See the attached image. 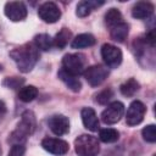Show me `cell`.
Returning <instances> with one entry per match:
<instances>
[{"label": "cell", "instance_id": "cell-29", "mask_svg": "<svg viewBox=\"0 0 156 156\" xmlns=\"http://www.w3.org/2000/svg\"><path fill=\"white\" fill-rule=\"evenodd\" d=\"M5 113H6V105L4 101L0 100V118H2L5 116Z\"/></svg>", "mask_w": 156, "mask_h": 156}, {"label": "cell", "instance_id": "cell-23", "mask_svg": "<svg viewBox=\"0 0 156 156\" xmlns=\"http://www.w3.org/2000/svg\"><path fill=\"white\" fill-rule=\"evenodd\" d=\"M99 139L106 144L116 143L119 139V133L113 128H104V129H100L99 132Z\"/></svg>", "mask_w": 156, "mask_h": 156}, {"label": "cell", "instance_id": "cell-4", "mask_svg": "<svg viewBox=\"0 0 156 156\" xmlns=\"http://www.w3.org/2000/svg\"><path fill=\"white\" fill-rule=\"evenodd\" d=\"M62 68L73 76H79L87 68V58L83 54H67L62 58Z\"/></svg>", "mask_w": 156, "mask_h": 156}, {"label": "cell", "instance_id": "cell-17", "mask_svg": "<svg viewBox=\"0 0 156 156\" xmlns=\"http://www.w3.org/2000/svg\"><path fill=\"white\" fill-rule=\"evenodd\" d=\"M96 43V39L90 33H82L78 34L71 43V46L73 49H82V48H89L93 46Z\"/></svg>", "mask_w": 156, "mask_h": 156}, {"label": "cell", "instance_id": "cell-11", "mask_svg": "<svg viewBox=\"0 0 156 156\" xmlns=\"http://www.w3.org/2000/svg\"><path fill=\"white\" fill-rule=\"evenodd\" d=\"M41 146L48 152H50L52 155H57V156H62V155L67 154L68 150H69L68 143L62 140V139H57V138H45V139H43L41 140Z\"/></svg>", "mask_w": 156, "mask_h": 156}, {"label": "cell", "instance_id": "cell-21", "mask_svg": "<svg viewBox=\"0 0 156 156\" xmlns=\"http://www.w3.org/2000/svg\"><path fill=\"white\" fill-rule=\"evenodd\" d=\"M140 88V84L134 79V78H129L128 80H126L121 87H119V90L122 93V95L129 98V96H133Z\"/></svg>", "mask_w": 156, "mask_h": 156}, {"label": "cell", "instance_id": "cell-25", "mask_svg": "<svg viewBox=\"0 0 156 156\" xmlns=\"http://www.w3.org/2000/svg\"><path fill=\"white\" fill-rule=\"evenodd\" d=\"M143 138L147 143H155L156 141V127L155 124H149L141 130Z\"/></svg>", "mask_w": 156, "mask_h": 156}, {"label": "cell", "instance_id": "cell-12", "mask_svg": "<svg viewBox=\"0 0 156 156\" xmlns=\"http://www.w3.org/2000/svg\"><path fill=\"white\" fill-rule=\"evenodd\" d=\"M48 126L55 135H65L69 130V121L63 115H55L48 119Z\"/></svg>", "mask_w": 156, "mask_h": 156}, {"label": "cell", "instance_id": "cell-22", "mask_svg": "<svg viewBox=\"0 0 156 156\" xmlns=\"http://www.w3.org/2000/svg\"><path fill=\"white\" fill-rule=\"evenodd\" d=\"M34 45L37 46V49H40L43 51H48L52 46V38L45 33L37 34L34 37Z\"/></svg>", "mask_w": 156, "mask_h": 156}, {"label": "cell", "instance_id": "cell-19", "mask_svg": "<svg viewBox=\"0 0 156 156\" xmlns=\"http://www.w3.org/2000/svg\"><path fill=\"white\" fill-rule=\"evenodd\" d=\"M71 38H72L71 30H69L68 28H62V29L55 35V38L52 39V44H54L56 48H58V49H63V48L68 44V41L71 40Z\"/></svg>", "mask_w": 156, "mask_h": 156}, {"label": "cell", "instance_id": "cell-10", "mask_svg": "<svg viewBox=\"0 0 156 156\" xmlns=\"http://www.w3.org/2000/svg\"><path fill=\"white\" fill-rule=\"evenodd\" d=\"M5 16L13 21L20 22L27 17V7L22 1H9L5 4Z\"/></svg>", "mask_w": 156, "mask_h": 156}, {"label": "cell", "instance_id": "cell-24", "mask_svg": "<svg viewBox=\"0 0 156 156\" xmlns=\"http://www.w3.org/2000/svg\"><path fill=\"white\" fill-rule=\"evenodd\" d=\"M122 13L119 12V10L117 9H110L106 13H105V24L108 28H112L113 26L123 22L122 21Z\"/></svg>", "mask_w": 156, "mask_h": 156}, {"label": "cell", "instance_id": "cell-1", "mask_svg": "<svg viewBox=\"0 0 156 156\" xmlns=\"http://www.w3.org/2000/svg\"><path fill=\"white\" fill-rule=\"evenodd\" d=\"M10 56L16 62L18 69L23 73H27L33 69L35 63L39 60V51L34 43H27L20 48L13 49L10 52Z\"/></svg>", "mask_w": 156, "mask_h": 156}, {"label": "cell", "instance_id": "cell-30", "mask_svg": "<svg viewBox=\"0 0 156 156\" xmlns=\"http://www.w3.org/2000/svg\"><path fill=\"white\" fill-rule=\"evenodd\" d=\"M152 156H156V155H152Z\"/></svg>", "mask_w": 156, "mask_h": 156}, {"label": "cell", "instance_id": "cell-14", "mask_svg": "<svg viewBox=\"0 0 156 156\" xmlns=\"http://www.w3.org/2000/svg\"><path fill=\"white\" fill-rule=\"evenodd\" d=\"M154 5L149 1H139L132 9V16L138 20L149 18L154 13Z\"/></svg>", "mask_w": 156, "mask_h": 156}, {"label": "cell", "instance_id": "cell-3", "mask_svg": "<svg viewBox=\"0 0 156 156\" xmlns=\"http://www.w3.org/2000/svg\"><path fill=\"white\" fill-rule=\"evenodd\" d=\"M74 150L78 156H98L100 144L95 136L82 134L74 140Z\"/></svg>", "mask_w": 156, "mask_h": 156}, {"label": "cell", "instance_id": "cell-7", "mask_svg": "<svg viewBox=\"0 0 156 156\" xmlns=\"http://www.w3.org/2000/svg\"><path fill=\"white\" fill-rule=\"evenodd\" d=\"M124 113V105L121 101H113L102 111L101 119L106 124H115L117 123Z\"/></svg>", "mask_w": 156, "mask_h": 156}, {"label": "cell", "instance_id": "cell-16", "mask_svg": "<svg viewBox=\"0 0 156 156\" xmlns=\"http://www.w3.org/2000/svg\"><path fill=\"white\" fill-rule=\"evenodd\" d=\"M129 33V26L126 22H121L116 26H113L112 28H110V35L115 41L118 43H123Z\"/></svg>", "mask_w": 156, "mask_h": 156}, {"label": "cell", "instance_id": "cell-13", "mask_svg": "<svg viewBox=\"0 0 156 156\" xmlns=\"http://www.w3.org/2000/svg\"><path fill=\"white\" fill-rule=\"evenodd\" d=\"M80 116H82L83 124H84V127L87 129H89L90 132H98V129H99V119H98V116H96L95 111L91 107L82 108Z\"/></svg>", "mask_w": 156, "mask_h": 156}, {"label": "cell", "instance_id": "cell-9", "mask_svg": "<svg viewBox=\"0 0 156 156\" xmlns=\"http://www.w3.org/2000/svg\"><path fill=\"white\" fill-rule=\"evenodd\" d=\"M38 16L46 23H55L61 17V10L52 1H46L41 4L38 9Z\"/></svg>", "mask_w": 156, "mask_h": 156}, {"label": "cell", "instance_id": "cell-20", "mask_svg": "<svg viewBox=\"0 0 156 156\" xmlns=\"http://www.w3.org/2000/svg\"><path fill=\"white\" fill-rule=\"evenodd\" d=\"M38 96V89L34 85L22 87L18 91V99L23 102H30Z\"/></svg>", "mask_w": 156, "mask_h": 156}, {"label": "cell", "instance_id": "cell-27", "mask_svg": "<svg viewBox=\"0 0 156 156\" xmlns=\"http://www.w3.org/2000/svg\"><path fill=\"white\" fill-rule=\"evenodd\" d=\"M113 96V91L110 89V88H107V89H105V90H102V91H100L98 95H96V102H99L100 105H105V104H107L110 100H111V98Z\"/></svg>", "mask_w": 156, "mask_h": 156}, {"label": "cell", "instance_id": "cell-6", "mask_svg": "<svg viewBox=\"0 0 156 156\" xmlns=\"http://www.w3.org/2000/svg\"><path fill=\"white\" fill-rule=\"evenodd\" d=\"M101 56L104 62L106 63V67L110 68H117L123 58L122 51L112 44H104L101 46Z\"/></svg>", "mask_w": 156, "mask_h": 156}, {"label": "cell", "instance_id": "cell-18", "mask_svg": "<svg viewBox=\"0 0 156 156\" xmlns=\"http://www.w3.org/2000/svg\"><path fill=\"white\" fill-rule=\"evenodd\" d=\"M101 5H104V1H80L77 5L76 13L78 17H85V16L90 15L93 9L99 7Z\"/></svg>", "mask_w": 156, "mask_h": 156}, {"label": "cell", "instance_id": "cell-28", "mask_svg": "<svg viewBox=\"0 0 156 156\" xmlns=\"http://www.w3.org/2000/svg\"><path fill=\"white\" fill-rule=\"evenodd\" d=\"M24 151H26V149H24L23 144H13L7 156H23Z\"/></svg>", "mask_w": 156, "mask_h": 156}, {"label": "cell", "instance_id": "cell-26", "mask_svg": "<svg viewBox=\"0 0 156 156\" xmlns=\"http://www.w3.org/2000/svg\"><path fill=\"white\" fill-rule=\"evenodd\" d=\"M23 83H24V79L21 77H7L4 79L2 85L10 89H17V88H22Z\"/></svg>", "mask_w": 156, "mask_h": 156}, {"label": "cell", "instance_id": "cell-8", "mask_svg": "<svg viewBox=\"0 0 156 156\" xmlns=\"http://www.w3.org/2000/svg\"><path fill=\"white\" fill-rule=\"evenodd\" d=\"M145 112H146V107H145V105L141 101H139V100L133 101L129 105L128 110H127V115H126L127 124L130 126V127L138 126L139 123L143 122Z\"/></svg>", "mask_w": 156, "mask_h": 156}, {"label": "cell", "instance_id": "cell-2", "mask_svg": "<svg viewBox=\"0 0 156 156\" xmlns=\"http://www.w3.org/2000/svg\"><path fill=\"white\" fill-rule=\"evenodd\" d=\"M35 129V116L32 111L27 110L22 113V118L17 124V128L12 132L9 141L12 144H23L29 135L33 134Z\"/></svg>", "mask_w": 156, "mask_h": 156}, {"label": "cell", "instance_id": "cell-15", "mask_svg": "<svg viewBox=\"0 0 156 156\" xmlns=\"http://www.w3.org/2000/svg\"><path fill=\"white\" fill-rule=\"evenodd\" d=\"M57 76H58V78L72 90V91H74V93H77V91H79L80 90V88H82V83H80V80L77 78V76H73V74H71V73H68V72H66L63 68H61L60 71H58V73H57Z\"/></svg>", "mask_w": 156, "mask_h": 156}, {"label": "cell", "instance_id": "cell-5", "mask_svg": "<svg viewBox=\"0 0 156 156\" xmlns=\"http://www.w3.org/2000/svg\"><path fill=\"white\" fill-rule=\"evenodd\" d=\"M83 76L91 87H98L107 78L108 68L104 65H94V66L87 67L85 71L83 72Z\"/></svg>", "mask_w": 156, "mask_h": 156}]
</instances>
